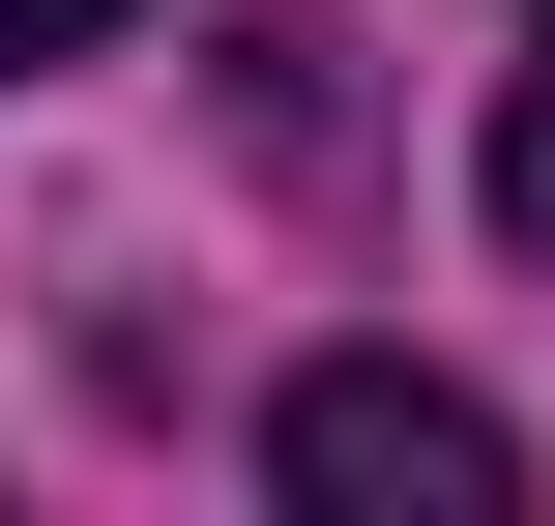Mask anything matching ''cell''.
Instances as JSON below:
<instances>
[{
    "label": "cell",
    "instance_id": "6da1fadb",
    "mask_svg": "<svg viewBox=\"0 0 555 526\" xmlns=\"http://www.w3.org/2000/svg\"><path fill=\"white\" fill-rule=\"evenodd\" d=\"M263 498H322V526H498L527 439H498L468 381H410V351H322V381L263 410Z\"/></svg>",
    "mask_w": 555,
    "mask_h": 526
},
{
    "label": "cell",
    "instance_id": "7a4b0ae2",
    "mask_svg": "<svg viewBox=\"0 0 555 526\" xmlns=\"http://www.w3.org/2000/svg\"><path fill=\"white\" fill-rule=\"evenodd\" d=\"M498 234L555 264V29H527V88H498Z\"/></svg>",
    "mask_w": 555,
    "mask_h": 526
},
{
    "label": "cell",
    "instance_id": "3957f363",
    "mask_svg": "<svg viewBox=\"0 0 555 526\" xmlns=\"http://www.w3.org/2000/svg\"><path fill=\"white\" fill-rule=\"evenodd\" d=\"M88 29H117V0H0V59H88Z\"/></svg>",
    "mask_w": 555,
    "mask_h": 526
}]
</instances>
